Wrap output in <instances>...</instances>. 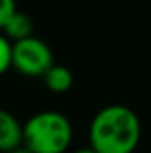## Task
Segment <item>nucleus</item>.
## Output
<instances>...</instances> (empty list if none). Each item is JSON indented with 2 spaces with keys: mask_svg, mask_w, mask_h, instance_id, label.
I'll use <instances>...</instances> for the list:
<instances>
[{
  "mask_svg": "<svg viewBox=\"0 0 151 153\" xmlns=\"http://www.w3.org/2000/svg\"><path fill=\"white\" fill-rule=\"evenodd\" d=\"M73 141V126L68 116L41 111L23 125V144L34 153H64Z\"/></svg>",
  "mask_w": 151,
  "mask_h": 153,
  "instance_id": "f03ea898",
  "label": "nucleus"
},
{
  "mask_svg": "<svg viewBox=\"0 0 151 153\" xmlns=\"http://www.w3.org/2000/svg\"><path fill=\"white\" fill-rule=\"evenodd\" d=\"M2 32L11 39V41H20V39H25L29 36H34V23H32V18L25 13H20L16 9V13L7 20V23L4 25Z\"/></svg>",
  "mask_w": 151,
  "mask_h": 153,
  "instance_id": "423d86ee",
  "label": "nucleus"
},
{
  "mask_svg": "<svg viewBox=\"0 0 151 153\" xmlns=\"http://www.w3.org/2000/svg\"><path fill=\"white\" fill-rule=\"evenodd\" d=\"M43 80L44 85L55 94H64L73 87V73L70 71V68L61 64H52L50 70L43 75Z\"/></svg>",
  "mask_w": 151,
  "mask_h": 153,
  "instance_id": "39448f33",
  "label": "nucleus"
},
{
  "mask_svg": "<svg viewBox=\"0 0 151 153\" xmlns=\"http://www.w3.org/2000/svg\"><path fill=\"white\" fill-rule=\"evenodd\" d=\"M9 153H34L30 148H27L25 144H21V146H18V148H14V150H11Z\"/></svg>",
  "mask_w": 151,
  "mask_h": 153,
  "instance_id": "1a4fd4ad",
  "label": "nucleus"
},
{
  "mask_svg": "<svg viewBox=\"0 0 151 153\" xmlns=\"http://www.w3.org/2000/svg\"><path fill=\"white\" fill-rule=\"evenodd\" d=\"M13 68V41L0 34V75Z\"/></svg>",
  "mask_w": 151,
  "mask_h": 153,
  "instance_id": "0eeeda50",
  "label": "nucleus"
},
{
  "mask_svg": "<svg viewBox=\"0 0 151 153\" xmlns=\"http://www.w3.org/2000/svg\"><path fill=\"white\" fill-rule=\"evenodd\" d=\"M21 144L23 125L16 119V116L0 109V153H9Z\"/></svg>",
  "mask_w": 151,
  "mask_h": 153,
  "instance_id": "20e7f679",
  "label": "nucleus"
},
{
  "mask_svg": "<svg viewBox=\"0 0 151 153\" xmlns=\"http://www.w3.org/2000/svg\"><path fill=\"white\" fill-rule=\"evenodd\" d=\"M141 135V119L126 105L103 107L89 126V143L100 153H133Z\"/></svg>",
  "mask_w": 151,
  "mask_h": 153,
  "instance_id": "f257e3e1",
  "label": "nucleus"
},
{
  "mask_svg": "<svg viewBox=\"0 0 151 153\" xmlns=\"http://www.w3.org/2000/svg\"><path fill=\"white\" fill-rule=\"evenodd\" d=\"M73 153H100V152H96L93 146H89V148H82V150H76V152Z\"/></svg>",
  "mask_w": 151,
  "mask_h": 153,
  "instance_id": "9d476101",
  "label": "nucleus"
},
{
  "mask_svg": "<svg viewBox=\"0 0 151 153\" xmlns=\"http://www.w3.org/2000/svg\"><path fill=\"white\" fill-rule=\"evenodd\" d=\"M16 13V2L14 0H0V30L7 23V20Z\"/></svg>",
  "mask_w": 151,
  "mask_h": 153,
  "instance_id": "6e6552de",
  "label": "nucleus"
},
{
  "mask_svg": "<svg viewBox=\"0 0 151 153\" xmlns=\"http://www.w3.org/2000/svg\"><path fill=\"white\" fill-rule=\"evenodd\" d=\"M53 64L52 48L36 36L13 41V68L25 76H41Z\"/></svg>",
  "mask_w": 151,
  "mask_h": 153,
  "instance_id": "7ed1b4c3",
  "label": "nucleus"
}]
</instances>
